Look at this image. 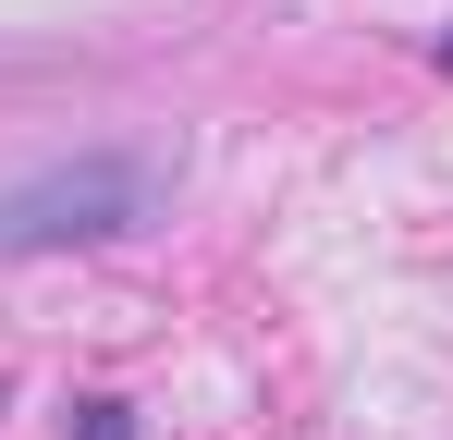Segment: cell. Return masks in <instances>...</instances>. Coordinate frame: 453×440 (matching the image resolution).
Wrapping results in <instances>:
<instances>
[{
    "label": "cell",
    "instance_id": "2",
    "mask_svg": "<svg viewBox=\"0 0 453 440\" xmlns=\"http://www.w3.org/2000/svg\"><path fill=\"white\" fill-rule=\"evenodd\" d=\"M62 440H135V416H123L111 391H74V404H62Z\"/></svg>",
    "mask_w": 453,
    "mask_h": 440
},
{
    "label": "cell",
    "instance_id": "3",
    "mask_svg": "<svg viewBox=\"0 0 453 440\" xmlns=\"http://www.w3.org/2000/svg\"><path fill=\"white\" fill-rule=\"evenodd\" d=\"M441 73H453V37H441Z\"/></svg>",
    "mask_w": 453,
    "mask_h": 440
},
{
    "label": "cell",
    "instance_id": "1",
    "mask_svg": "<svg viewBox=\"0 0 453 440\" xmlns=\"http://www.w3.org/2000/svg\"><path fill=\"white\" fill-rule=\"evenodd\" d=\"M172 209V159L159 147H86L25 184H0V257H62V245H123Z\"/></svg>",
    "mask_w": 453,
    "mask_h": 440
}]
</instances>
